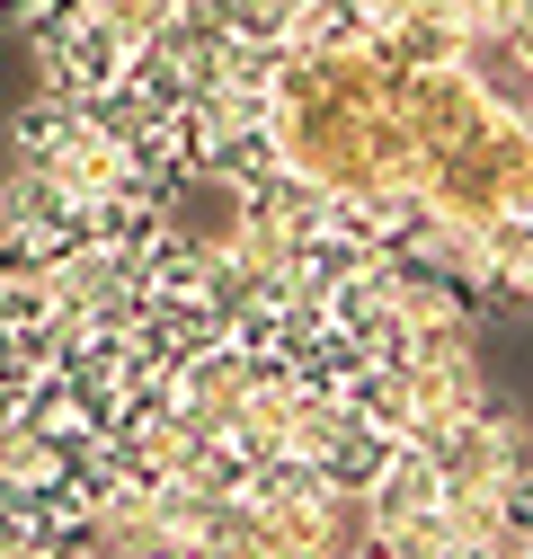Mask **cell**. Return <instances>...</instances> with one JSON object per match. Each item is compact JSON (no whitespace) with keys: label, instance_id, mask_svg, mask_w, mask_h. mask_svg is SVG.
<instances>
[{"label":"cell","instance_id":"cell-1","mask_svg":"<svg viewBox=\"0 0 533 559\" xmlns=\"http://www.w3.org/2000/svg\"><path fill=\"white\" fill-rule=\"evenodd\" d=\"M507 36H516V45H524V62H533V0H524V19H516Z\"/></svg>","mask_w":533,"mask_h":559}]
</instances>
